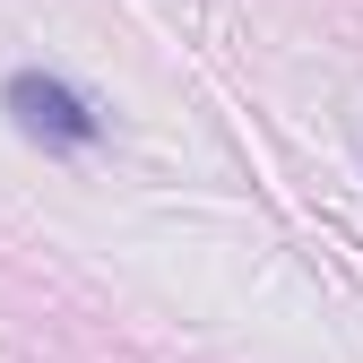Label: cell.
<instances>
[{
	"label": "cell",
	"instance_id": "1",
	"mask_svg": "<svg viewBox=\"0 0 363 363\" xmlns=\"http://www.w3.org/2000/svg\"><path fill=\"white\" fill-rule=\"evenodd\" d=\"M9 113H18V130L26 139H52V147H86L96 139V113H86V96H69L61 78H43V69H18L9 78Z\"/></svg>",
	"mask_w": 363,
	"mask_h": 363
}]
</instances>
